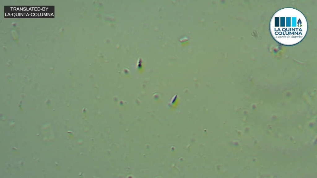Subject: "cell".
<instances>
[{"mask_svg": "<svg viewBox=\"0 0 317 178\" xmlns=\"http://www.w3.org/2000/svg\"><path fill=\"white\" fill-rule=\"evenodd\" d=\"M270 29L273 38L280 44L292 45L300 42L305 37L307 23L300 11L292 8L282 9L271 19Z\"/></svg>", "mask_w": 317, "mask_h": 178, "instance_id": "6da1fadb", "label": "cell"}]
</instances>
